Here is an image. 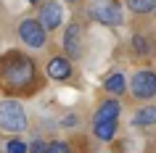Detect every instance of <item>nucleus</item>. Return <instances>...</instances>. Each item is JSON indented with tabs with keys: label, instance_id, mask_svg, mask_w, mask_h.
<instances>
[{
	"label": "nucleus",
	"instance_id": "f257e3e1",
	"mask_svg": "<svg viewBox=\"0 0 156 153\" xmlns=\"http://www.w3.org/2000/svg\"><path fill=\"white\" fill-rule=\"evenodd\" d=\"M0 82L13 92H29L37 82V66L27 53L11 50L0 58Z\"/></svg>",
	"mask_w": 156,
	"mask_h": 153
},
{
	"label": "nucleus",
	"instance_id": "f03ea898",
	"mask_svg": "<svg viewBox=\"0 0 156 153\" xmlns=\"http://www.w3.org/2000/svg\"><path fill=\"white\" fill-rule=\"evenodd\" d=\"M0 129L11 132V135H19L27 129V111L16 98L0 100Z\"/></svg>",
	"mask_w": 156,
	"mask_h": 153
},
{
	"label": "nucleus",
	"instance_id": "7ed1b4c3",
	"mask_svg": "<svg viewBox=\"0 0 156 153\" xmlns=\"http://www.w3.org/2000/svg\"><path fill=\"white\" fill-rule=\"evenodd\" d=\"M19 40L32 50H42L48 45V29L42 26V21L37 16L34 19H21V24H19Z\"/></svg>",
	"mask_w": 156,
	"mask_h": 153
},
{
	"label": "nucleus",
	"instance_id": "20e7f679",
	"mask_svg": "<svg viewBox=\"0 0 156 153\" xmlns=\"http://www.w3.org/2000/svg\"><path fill=\"white\" fill-rule=\"evenodd\" d=\"M130 95L135 100H151L156 98V71L154 69H140L130 79Z\"/></svg>",
	"mask_w": 156,
	"mask_h": 153
},
{
	"label": "nucleus",
	"instance_id": "39448f33",
	"mask_svg": "<svg viewBox=\"0 0 156 153\" xmlns=\"http://www.w3.org/2000/svg\"><path fill=\"white\" fill-rule=\"evenodd\" d=\"M90 16L98 21V24H106V26H119L124 21L122 16V5L116 0H95L90 5Z\"/></svg>",
	"mask_w": 156,
	"mask_h": 153
},
{
	"label": "nucleus",
	"instance_id": "423d86ee",
	"mask_svg": "<svg viewBox=\"0 0 156 153\" xmlns=\"http://www.w3.org/2000/svg\"><path fill=\"white\" fill-rule=\"evenodd\" d=\"M37 19L42 21V26H45L48 32H56L58 26L64 24V8H61V3H56V0H45V3H40Z\"/></svg>",
	"mask_w": 156,
	"mask_h": 153
},
{
	"label": "nucleus",
	"instance_id": "0eeeda50",
	"mask_svg": "<svg viewBox=\"0 0 156 153\" xmlns=\"http://www.w3.org/2000/svg\"><path fill=\"white\" fill-rule=\"evenodd\" d=\"M64 50L69 58H80V53H82V26L77 24V21H72V24L66 26L64 32Z\"/></svg>",
	"mask_w": 156,
	"mask_h": 153
},
{
	"label": "nucleus",
	"instance_id": "6e6552de",
	"mask_svg": "<svg viewBox=\"0 0 156 153\" xmlns=\"http://www.w3.org/2000/svg\"><path fill=\"white\" fill-rule=\"evenodd\" d=\"M132 127H135V129H143V132L154 129L156 127V106L154 103L140 106L138 111L132 113Z\"/></svg>",
	"mask_w": 156,
	"mask_h": 153
},
{
	"label": "nucleus",
	"instance_id": "1a4fd4ad",
	"mask_svg": "<svg viewBox=\"0 0 156 153\" xmlns=\"http://www.w3.org/2000/svg\"><path fill=\"white\" fill-rule=\"evenodd\" d=\"M45 71H48V79H56V82H64L72 77V64H69V58L64 56H53L45 66Z\"/></svg>",
	"mask_w": 156,
	"mask_h": 153
},
{
	"label": "nucleus",
	"instance_id": "9d476101",
	"mask_svg": "<svg viewBox=\"0 0 156 153\" xmlns=\"http://www.w3.org/2000/svg\"><path fill=\"white\" fill-rule=\"evenodd\" d=\"M103 90H106L108 95H124L127 90H130V85H127V77H124L122 71H114V74H108L106 79H103Z\"/></svg>",
	"mask_w": 156,
	"mask_h": 153
},
{
	"label": "nucleus",
	"instance_id": "9b49d317",
	"mask_svg": "<svg viewBox=\"0 0 156 153\" xmlns=\"http://www.w3.org/2000/svg\"><path fill=\"white\" fill-rule=\"evenodd\" d=\"M119 113H122V106H119V100H114V98H108V100H103V103L95 108V113H93V121H106V119H119Z\"/></svg>",
	"mask_w": 156,
	"mask_h": 153
},
{
	"label": "nucleus",
	"instance_id": "f8f14e48",
	"mask_svg": "<svg viewBox=\"0 0 156 153\" xmlns=\"http://www.w3.org/2000/svg\"><path fill=\"white\" fill-rule=\"evenodd\" d=\"M116 121H119V119L93 121V135L98 137L101 143H108V140H114V135H116Z\"/></svg>",
	"mask_w": 156,
	"mask_h": 153
},
{
	"label": "nucleus",
	"instance_id": "ddd939ff",
	"mask_svg": "<svg viewBox=\"0 0 156 153\" xmlns=\"http://www.w3.org/2000/svg\"><path fill=\"white\" fill-rule=\"evenodd\" d=\"M132 53L140 58H151V53H154V45L148 42L146 34H135L132 37Z\"/></svg>",
	"mask_w": 156,
	"mask_h": 153
},
{
	"label": "nucleus",
	"instance_id": "4468645a",
	"mask_svg": "<svg viewBox=\"0 0 156 153\" xmlns=\"http://www.w3.org/2000/svg\"><path fill=\"white\" fill-rule=\"evenodd\" d=\"M127 8L138 16H146V13L156 11V0H127Z\"/></svg>",
	"mask_w": 156,
	"mask_h": 153
},
{
	"label": "nucleus",
	"instance_id": "2eb2a0df",
	"mask_svg": "<svg viewBox=\"0 0 156 153\" xmlns=\"http://www.w3.org/2000/svg\"><path fill=\"white\" fill-rule=\"evenodd\" d=\"M5 153H29V148H27V143L21 140V137H11L8 143H5Z\"/></svg>",
	"mask_w": 156,
	"mask_h": 153
},
{
	"label": "nucleus",
	"instance_id": "dca6fc26",
	"mask_svg": "<svg viewBox=\"0 0 156 153\" xmlns=\"http://www.w3.org/2000/svg\"><path fill=\"white\" fill-rule=\"evenodd\" d=\"M45 153H72V148H69L66 140H50L48 148H45Z\"/></svg>",
	"mask_w": 156,
	"mask_h": 153
},
{
	"label": "nucleus",
	"instance_id": "f3484780",
	"mask_svg": "<svg viewBox=\"0 0 156 153\" xmlns=\"http://www.w3.org/2000/svg\"><path fill=\"white\" fill-rule=\"evenodd\" d=\"M45 148H48V143L42 137H34L32 143H29V153H45Z\"/></svg>",
	"mask_w": 156,
	"mask_h": 153
},
{
	"label": "nucleus",
	"instance_id": "a211bd4d",
	"mask_svg": "<svg viewBox=\"0 0 156 153\" xmlns=\"http://www.w3.org/2000/svg\"><path fill=\"white\" fill-rule=\"evenodd\" d=\"M77 124H80V116H77V113H66L64 119H61V127H66V129L77 127Z\"/></svg>",
	"mask_w": 156,
	"mask_h": 153
},
{
	"label": "nucleus",
	"instance_id": "6ab92c4d",
	"mask_svg": "<svg viewBox=\"0 0 156 153\" xmlns=\"http://www.w3.org/2000/svg\"><path fill=\"white\" fill-rule=\"evenodd\" d=\"M27 3H40V0H27Z\"/></svg>",
	"mask_w": 156,
	"mask_h": 153
},
{
	"label": "nucleus",
	"instance_id": "aec40b11",
	"mask_svg": "<svg viewBox=\"0 0 156 153\" xmlns=\"http://www.w3.org/2000/svg\"><path fill=\"white\" fill-rule=\"evenodd\" d=\"M64 3H77V0H64Z\"/></svg>",
	"mask_w": 156,
	"mask_h": 153
}]
</instances>
